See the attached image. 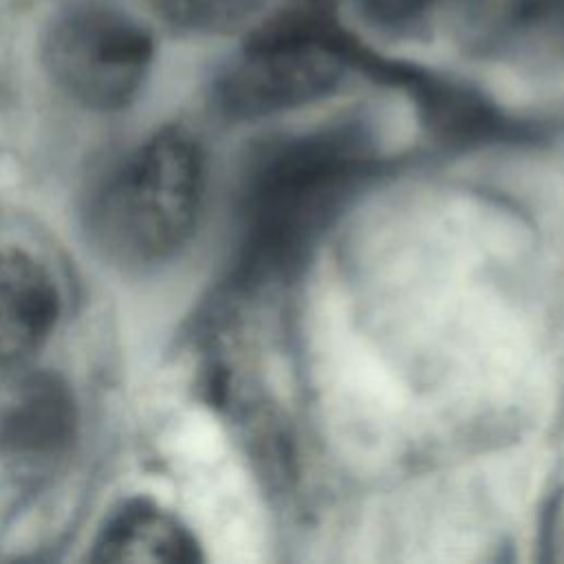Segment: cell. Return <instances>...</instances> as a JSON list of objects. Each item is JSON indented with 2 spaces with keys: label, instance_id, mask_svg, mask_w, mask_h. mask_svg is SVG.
<instances>
[{
  "label": "cell",
  "instance_id": "obj_1",
  "mask_svg": "<svg viewBox=\"0 0 564 564\" xmlns=\"http://www.w3.org/2000/svg\"><path fill=\"white\" fill-rule=\"evenodd\" d=\"M368 159V141L344 126L291 134L262 148L240 189L242 275L269 278L302 260Z\"/></svg>",
  "mask_w": 564,
  "mask_h": 564
},
{
  "label": "cell",
  "instance_id": "obj_2",
  "mask_svg": "<svg viewBox=\"0 0 564 564\" xmlns=\"http://www.w3.org/2000/svg\"><path fill=\"white\" fill-rule=\"evenodd\" d=\"M205 185L196 139L165 128L134 150L108 178L90 209V231L101 251L123 264H150L189 236Z\"/></svg>",
  "mask_w": 564,
  "mask_h": 564
},
{
  "label": "cell",
  "instance_id": "obj_3",
  "mask_svg": "<svg viewBox=\"0 0 564 564\" xmlns=\"http://www.w3.org/2000/svg\"><path fill=\"white\" fill-rule=\"evenodd\" d=\"M346 37L319 0L271 18L218 77V106L229 117L256 119L330 95L350 68Z\"/></svg>",
  "mask_w": 564,
  "mask_h": 564
},
{
  "label": "cell",
  "instance_id": "obj_4",
  "mask_svg": "<svg viewBox=\"0 0 564 564\" xmlns=\"http://www.w3.org/2000/svg\"><path fill=\"white\" fill-rule=\"evenodd\" d=\"M152 55V37L141 24L101 7L66 13L44 42V64L53 82L95 110L130 104L145 82Z\"/></svg>",
  "mask_w": 564,
  "mask_h": 564
},
{
  "label": "cell",
  "instance_id": "obj_5",
  "mask_svg": "<svg viewBox=\"0 0 564 564\" xmlns=\"http://www.w3.org/2000/svg\"><path fill=\"white\" fill-rule=\"evenodd\" d=\"M57 313V289L44 267L20 249H0V366L37 350Z\"/></svg>",
  "mask_w": 564,
  "mask_h": 564
},
{
  "label": "cell",
  "instance_id": "obj_6",
  "mask_svg": "<svg viewBox=\"0 0 564 564\" xmlns=\"http://www.w3.org/2000/svg\"><path fill=\"white\" fill-rule=\"evenodd\" d=\"M75 412L68 390L48 375L18 386L0 419V445L15 454H48L73 434Z\"/></svg>",
  "mask_w": 564,
  "mask_h": 564
},
{
  "label": "cell",
  "instance_id": "obj_7",
  "mask_svg": "<svg viewBox=\"0 0 564 564\" xmlns=\"http://www.w3.org/2000/svg\"><path fill=\"white\" fill-rule=\"evenodd\" d=\"M101 562H165L192 564L200 560L192 533L170 513L134 505L117 513L97 542Z\"/></svg>",
  "mask_w": 564,
  "mask_h": 564
},
{
  "label": "cell",
  "instance_id": "obj_8",
  "mask_svg": "<svg viewBox=\"0 0 564 564\" xmlns=\"http://www.w3.org/2000/svg\"><path fill=\"white\" fill-rule=\"evenodd\" d=\"M562 0H456V22L467 42L482 48L509 42L553 22Z\"/></svg>",
  "mask_w": 564,
  "mask_h": 564
},
{
  "label": "cell",
  "instance_id": "obj_9",
  "mask_svg": "<svg viewBox=\"0 0 564 564\" xmlns=\"http://www.w3.org/2000/svg\"><path fill=\"white\" fill-rule=\"evenodd\" d=\"M154 4L174 24L220 31L245 22L258 7V0H154Z\"/></svg>",
  "mask_w": 564,
  "mask_h": 564
},
{
  "label": "cell",
  "instance_id": "obj_10",
  "mask_svg": "<svg viewBox=\"0 0 564 564\" xmlns=\"http://www.w3.org/2000/svg\"><path fill=\"white\" fill-rule=\"evenodd\" d=\"M355 2L366 18L379 24L394 26V24H405L419 18L438 0H355Z\"/></svg>",
  "mask_w": 564,
  "mask_h": 564
},
{
  "label": "cell",
  "instance_id": "obj_11",
  "mask_svg": "<svg viewBox=\"0 0 564 564\" xmlns=\"http://www.w3.org/2000/svg\"><path fill=\"white\" fill-rule=\"evenodd\" d=\"M553 22L560 24V29H562V33H564V0H562V7H560V11H557V15H555Z\"/></svg>",
  "mask_w": 564,
  "mask_h": 564
},
{
  "label": "cell",
  "instance_id": "obj_12",
  "mask_svg": "<svg viewBox=\"0 0 564 564\" xmlns=\"http://www.w3.org/2000/svg\"><path fill=\"white\" fill-rule=\"evenodd\" d=\"M319 2H326V0H319Z\"/></svg>",
  "mask_w": 564,
  "mask_h": 564
}]
</instances>
